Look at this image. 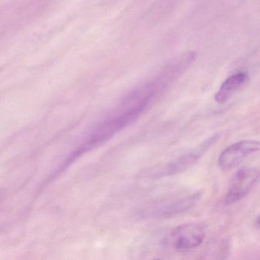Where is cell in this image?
<instances>
[{
    "label": "cell",
    "instance_id": "obj_5",
    "mask_svg": "<svg viewBox=\"0 0 260 260\" xmlns=\"http://www.w3.org/2000/svg\"><path fill=\"white\" fill-rule=\"evenodd\" d=\"M200 199L201 193L199 192L185 197L178 198L156 205V208H153L151 211H150L149 212H150V215L153 217H173L191 209Z\"/></svg>",
    "mask_w": 260,
    "mask_h": 260
},
{
    "label": "cell",
    "instance_id": "obj_1",
    "mask_svg": "<svg viewBox=\"0 0 260 260\" xmlns=\"http://www.w3.org/2000/svg\"><path fill=\"white\" fill-rule=\"evenodd\" d=\"M206 232L204 223H183L174 228L166 237L164 243L176 251L190 250L203 243Z\"/></svg>",
    "mask_w": 260,
    "mask_h": 260
},
{
    "label": "cell",
    "instance_id": "obj_2",
    "mask_svg": "<svg viewBox=\"0 0 260 260\" xmlns=\"http://www.w3.org/2000/svg\"><path fill=\"white\" fill-rule=\"evenodd\" d=\"M259 179V172L253 167H243L233 176L224 197V203L231 205L244 199L255 187Z\"/></svg>",
    "mask_w": 260,
    "mask_h": 260
},
{
    "label": "cell",
    "instance_id": "obj_6",
    "mask_svg": "<svg viewBox=\"0 0 260 260\" xmlns=\"http://www.w3.org/2000/svg\"><path fill=\"white\" fill-rule=\"evenodd\" d=\"M248 75L246 73L240 72L233 74L228 77L214 95V100L218 104H223L240 90L247 82Z\"/></svg>",
    "mask_w": 260,
    "mask_h": 260
},
{
    "label": "cell",
    "instance_id": "obj_4",
    "mask_svg": "<svg viewBox=\"0 0 260 260\" xmlns=\"http://www.w3.org/2000/svg\"><path fill=\"white\" fill-rule=\"evenodd\" d=\"M220 138V135L219 134L213 135L191 151L182 155L173 162L168 164L164 169L162 174L170 176V175L177 174L188 170L196 164L203 156V155L215 144Z\"/></svg>",
    "mask_w": 260,
    "mask_h": 260
},
{
    "label": "cell",
    "instance_id": "obj_3",
    "mask_svg": "<svg viewBox=\"0 0 260 260\" xmlns=\"http://www.w3.org/2000/svg\"><path fill=\"white\" fill-rule=\"evenodd\" d=\"M259 150V143L252 140H246L235 143L226 147L218 157V166L222 170H231L246 159Z\"/></svg>",
    "mask_w": 260,
    "mask_h": 260
}]
</instances>
